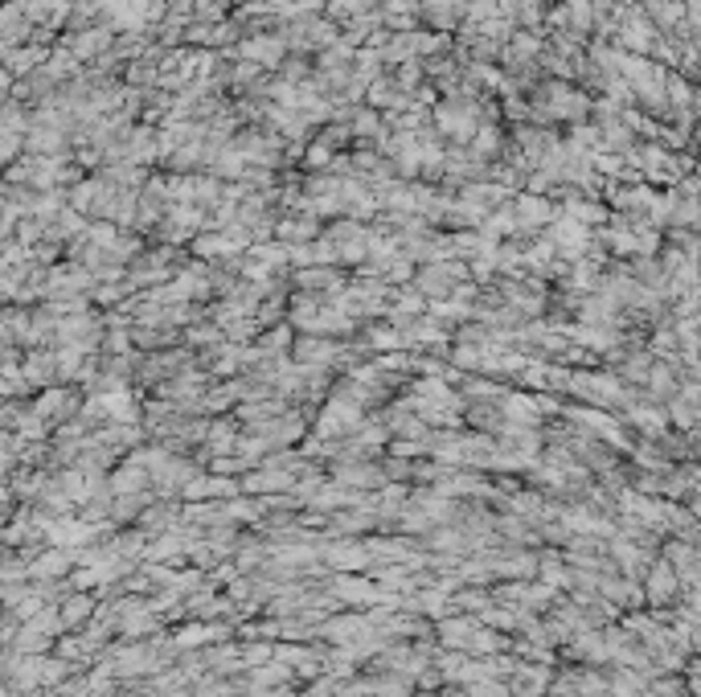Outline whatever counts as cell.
I'll list each match as a JSON object with an SVG mask.
<instances>
[{"instance_id":"cell-4","label":"cell","mask_w":701,"mask_h":697,"mask_svg":"<svg viewBox=\"0 0 701 697\" xmlns=\"http://www.w3.org/2000/svg\"><path fill=\"white\" fill-rule=\"evenodd\" d=\"M640 431H648V435H665L669 431V418L656 411V406H632V414H628Z\"/></svg>"},{"instance_id":"cell-2","label":"cell","mask_w":701,"mask_h":697,"mask_svg":"<svg viewBox=\"0 0 701 697\" xmlns=\"http://www.w3.org/2000/svg\"><path fill=\"white\" fill-rule=\"evenodd\" d=\"M672 591H677V571H672V562H656L652 574H648V595H652V603L672 599Z\"/></svg>"},{"instance_id":"cell-10","label":"cell","mask_w":701,"mask_h":697,"mask_svg":"<svg viewBox=\"0 0 701 697\" xmlns=\"http://www.w3.org/2000/svg\"><path fill=\"white\" fill-rule=\"evenodd\" d=\"M107 353L123 357V353H127V332H111V337H107Z\"/></svg>"},{"instance_id":"cell-11","label":"cell","mask_w":701,"mask_h":697,"mask_svg":"<svg viewBox=\"0 0 701 697\" xmlns=\"http://www.w3.org/2000/svg\"><path fill=\"white\" fill-rule=\"evenodd\" d=\"M300 284L304 287H324V284H333V279H328L324 271H312V275H300Z\"/></svg>"},{"instance_id":"cell-3","label":"cell","mask_w":701,"mask_h":697,"mask_svg":"<svg viewBox=\"0 0 701 697\" xmlns=\"http://www.w3.org/2000/svg\"><path fill=\"white\" fill-rule=\"evenodd\" d=\"M25 381H50V378H58V357H50V353H33L29 361H25V374H21Z\"/></svg>"},{"instance_id":"cell-8","label":"cell","mask_w":701,"mask_h":697,"mask_svg":"<svg viewBox=\"0 0 701 697\" xmlns=\"http://www.w3.org/2000/svg\"><path fill=\"white\" fill-rule=\"evenodd\" d=\"M419 284H423V291H427V295H439V300L451 291V284H447V275H443V271H427Z\"/></svg>"},{"instance_id":"cell-9","label":"cell","mask_w":701,"mask_h":697,"mask_svg":"<svg viewBox=\"0 0 701 697\" xmlns=\"http://www.w3.org/2000/svg\"><path fill=\"white\" fill-rule=\"evenodd\" d=\"M87 607H91V599H70V603H66V624L82 619V615H87Z\"/></svg>"},{"instance_id":"cell-1","label":"cell","mask_w":701,"mask_h":697,"mask_svg":"<svg viewBox=\"0 0 701 697\" xmlns=\"http://www.w3.org/2000/svg\"><path fill=\"white\" fill-rule=\"evenodd\" d=\"M566 386L582 398H591V402H619L623 398V386H619L615 374H570Z\"/></svg>"},{"instance_id":"cell-5","label":"cell","mask_w":701,"mask_h":697,"mask_svg":"<svg viewBox=\"0 0 701 697\" xmlns=\"http://www.w3.org/2000/svg\"><path fill=\"white\" fill-rule=\"evenodd\" d=\"M74 406V394H66V390H50L41 402H37V414L41 418H66L62 411H70Z\"/></svg>"},{"instance_id":"cell-6","label":"cell","mask_w":701,"mask_h":697,"mask_svg":"<svg viewBox=\"0 0 701 697\" xmlns=\"http://www.w3.org/2000/svg\"><path fill=\"white\" fill-rule=\"evenodd\" d=\"M369 345L373 348H398L402 345V332H398V328H369Z\"/></svg>"},{"instance_id":"cell-7","label":"cell","mask_w":701,"mask_h":697,"mask_svg":"<svg viewBox=\"0 0 701 697\" xmlns=\"http://www.w3.org/2000/svg\"><path fill=\"white\" fill-rule=\"evenodd\" d=\"M189 341L193 345H222V328L217 324H197V328H189Z\"/></svg>"}]
</instances>
